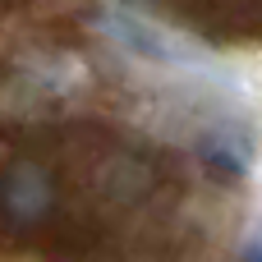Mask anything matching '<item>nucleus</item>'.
Instances as JSON below:
<instances>
[{"instance_id": "obj_2", "label": "nucleus", "mask_w": 262, "mask_h": 262, "mask_svg": "<svg viewBox=\"0 0 262 262\" xmlns=\"http://www.w3.org/2000/svg\"><path fill=\"white\" fill-rule=\"evenodd\" d=\"M249 262H262V244H253V249H249Z\"/></svg>"}, {"instance_id": "obj_1", "label": "nucleus", "mask_w": 262, "mask_h": 262, "mask_svg": "<svg viewBox=\"0 0 262 262\" xmlns=\"http://www.w3.org/2000/svg\"><path fill=\"white\" fill-rule=\"evenodd\" d=\"M5 193H9V207H18L23 216H37L46 207V180H41V170H14L9 184H5Z\"/></svg>"}]
</instances>
